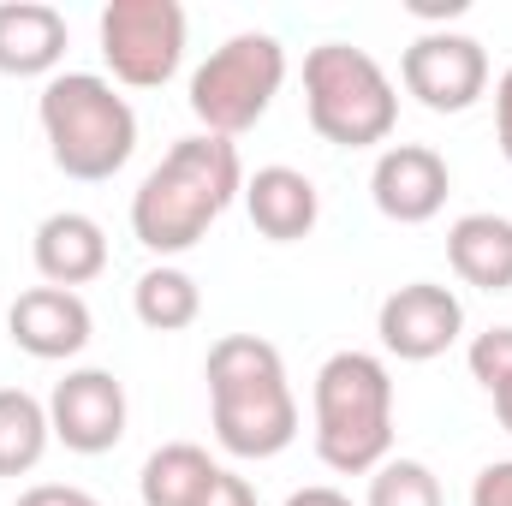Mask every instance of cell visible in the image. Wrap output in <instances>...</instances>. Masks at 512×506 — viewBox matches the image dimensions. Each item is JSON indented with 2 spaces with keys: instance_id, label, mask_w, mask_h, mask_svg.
Listing matches in <instances>:
<instances>
[{
  "instance_id": "1",
  "label": "cell",
  "mask_w": 512,
  "mask_h": 506,
  "mask_svg": "<svg viewBox=\"0 0 512 506\" xmlns=\"http://www.w3.org/2000/svg\"><path fill=\"white\" fill-rule=\"evenodd\" d=\"M245 197V161L239 143L191 131L179 137L131 191V233L149 256H185L209 239V227Z\"/></svg>"
},
{
  "instance_id": "2",
  "label": "cell",
  "mask_w": 512,
  "mask_h": 506,
  "mask_svg": "<svg viewBox=\"0 0 512 506\" xmlns=\"http://www.w3.org/2000/svg\"><path fill=\"white\" fill-rule=\"evenodd\" d=\"M209 423L221 453L233 459H280L298 441V399L286 381V358L262 334H221L209 346Z\"/></svg>"
},
{
  "instance_id": "3",
  "label": "cell",
  "mask_w": 512,
  "mask_h": 506,
  "mask_svg": "<svg viewBox=\"0 0 512 506\" xmlns=\"http://www.w3.org/2000/svg\"><path fill=\"white\" fill-rule=\"evenodd\" d=\"M310 411H316V459L340 477H370L376 465L393 459V370L376 352H334L316 387H310Z\"/></svg>"
},
{
  "instance_id": "4",
  "label": "cell",
  "mask_w": 512,
  "mask_h": 506,
  "mask_svg": "<svg viewBox=\"0 0 512 506\" xmlns=\"http://www.w3.org/2000/svg\"><path fill=\"white\" fill-rule=\"evenodd\" d=\"M36 120L66 179L102 185L137 155V108L102 72H54L36 96Z\"/></svg>"
},
{
  "instance_id": "5",
  "label": "cell",
  "mask_w": 512,
  "mask_h": 506,
  "mask_svg": "<svg viewBox=\"0 0 512 506\" xmlns=\"http://www.w3.org/2000/svg\"><path fill=\"white\" fill-rule=\"evenodd\" d=\"M304 114L334 149H376L399 126V90L370 48L316 42L304 54Z\"/></svg>"
},
{
  "instance_id": "6",
  "label": "cell",
  "mask_w": 512,
  "mask_h": 506,
  "mask_svg": "<svg viewBox=\"0 0 512 506\" xmlns=\"http://www.w3.org/2000/svg\"><path fill=\"white\" fill-rule=\"evenodd\" d=\"M280 84H286V48L268 30H239L191 72V114L209 137L233 143L274 108Z\"/></svg>"
},
{
  "instance_id": "7",
  "label": "cell",
  "mask_w": 512,
  "mask_h": 506,
  "mask_svg": "<svg viewBox=\"0 0 512 506\" xmlns=\"http://www.w3.org/2000/svg\"><path fill=\"white\" fill-rule=\"evenodd\" d=\"M96 36H102V60L114 72V84L161 90L185 60L191 18L179 0H108L96 18Z\"/></svg>"
},
{
  "instance_id": "8",
  "label": "cell",
  "mask_w": 512,
  "mask_h": 506,
  "mask_svg": "<svg viewBox=\"0 0 512 506\" xmlns=\"http://www.w3.org/2000/svg\"><path fill=\"white\" fill-rule=\"evenodd\" d=\"M399 84L429 114H465L489 96V48L465 30H423L399 54Z\"/></svg>"
},
{
  "instance_id": "9",
  "label": "cell",
  "mask_w": 512,
  "mask_h": 506,
  "mask_svg": "<svg viewBox=\"0 0 512 506\" xmlns=\"http://www.w3.org/2000/svg\"><path fill=\"white\" fill-rule=\"evenodd\" d=\"M376 334H382V352L399 364H435L441 352L459 346L465 334V304L453 286L441 280H411V286H393L376 310Z\"/></svg>"
},
{
  "instance_id": "10",
  "label": "cell",
  "mask_w": 512,
  "mask_h": 506,
  "mask_svg": "<svg viewBox=\"0 0 512 506\" xmlns=\"http://www.w3.org/2000/svg\"><path fill=\"white\" fill-rule=\"evenodd\" d=\"M126 381L114 370H66L48 393V429L66 453H114L126 441Z\"/></svg>"
},
{
  "instance_id": "11",
  "label": "cell",
  "mask_w": 512,
  "mask_h": 506,
  "mask_svg": "<svg viewBox=\"0 0 512 506\" xmlns=\"http://www.w3.org/2000/svg\"><path fill=\"white\" fill-rule=\"evenodd\" d=\"M447 191H453V167L429 143H387L370 167V203L399 227L435 221L447 209Z\"/></svg>"
},
{
  "instance_id": "12",
  "label": "cell",
  "mask_w": 512,
  "mask_h": 506,
  "mask_svg": "<svg viewBox=\"0 0 512 506\" xmlns=\"http://www.w3.org/2000/svg\"><path fill=\"white\" fill-rule=\"evenodd\" d=\"M6 334L24 358L36 364H72L90 340H96V316L84 304V292H66V286H30L12 298L6 310Z\"/></svg>"
},
{
  "instance_id": "13",
  "label": "cell",
  "mask_w": 512,
  "mask_h": 506,
  "mask_svg": "<svg viewBox=\"0 0 512 506\" xmlns=\"http://www.w3.org/2000/svg\"><path fill=\"white\" fill-rule=\"evenodd\" d=\"M245 215H251V227L268 245H298L322 221V191H316L310 173L274 161V167L245 173Z\"/></svg>"
},
{
  "instance_id": "14",
  "label": "cell",
  "mask_w": 512,
  "mask_h": 506,
  "mask_svg": "<svg viewBox=\"0 0 512 506\" xmlns=\"http://www.w3.org/2000/svg\"><path fill=\"white\" fill-rule=\"evenodd\" d=\"M30 262H36L42 286L78 292V286H90V280L108 268V233H102V221L84 215V209H54V215L36 227V239H30Z\"/></svg>"
},
{
  "instance_id": "15",
  "label": "cell",
  "mask_w": 512,
  "mask_h": 506,
  "mask_svg": "<svg viewBox=\"0 0 512 506\" xmlns=\"http://www.w3.org/2000/svg\"><path fill=\"white\" fill-rule=\"evenodd\" d=\"M66 12L48 0H0V78H54L66 60Z\"/></svg>"
},
{
  "instance_id": "16",
  "label": "cell",
  "mask_w": 512,
  "mask_h": 506,
  "mask_svg": "<svg viewBox=\"0 0 512 506\" xmlns=\"http://www.w3.org/2000/svg\"><path fill=\"white\" fill-rule=\"evenodd\" d=\"M447 262L477 292H512V221L507 215H459L447 227Z\"/></svg>"
},
{
  "instance_id": "17",
  "label": "cell",
  "mask_w": 512,
  "mask_h": 506,
  "mask_svg": "<svg viewBox=\"0 0 512 506\" xmlns=\"http://www.w3.org/2000/svg\"><path fill=\"white\" fill-rule=\"evenodd\" d=\"M215 477H221V465L197 441H167V447H155L143 459L137 495H143V506H197Z\"/></svg>"
},
{
  "instance_id": "18",
  "label": "cell",
  "mask_w": 512,
  "mask_h": 506,
  "mask_svg": "<svg viewBox=\"0 0 512 506\" xmlns=\"http://www.w3.org/2000/svg\"><path fill=\"white\" fill-rule=\"evenodd\" d=\"M131 310L149 334H185L197 316H203V286L179 268V262H155L137 274L131 286Z\"/></svg>"
},
{
  "instance_id": "19",
  "label": "cell",
  "mask_w": 512,
  "mask_h": 506,
  "mask_svg": "<svg viewBox=\"0 0 512 506\" xmlns=\"http://www.w3.org/2000/svg\"><path fill=\"white\" fill-rule=\"evenodd\" d=\"M48 399L24 387H0V477H30L48 453Z\"/></svg>"
},
{
  "instance_id": "20",
  "label": "cell",
  "mask_w": 512,
  "mask_h": 506,
  "mask_svg": "<svg viewBox=\"0 0 512 506\" xmlns=\"http://www.w3.org/2000/svg\"><path fill=\"white\" fill-rule=\"evenodd\" d=\"M364 506H447V495H441V477L423 459H387V465L370 471Z\"/></svg>"
},
{
  "instance_id": "21",
  "label": "cell",
  "mask_w": 512,
  "mask_h": 506,
  "mask_svg": "<svg viewBox=\"0 0 512 506\" xmlns=\"http://www.w3.org/2000/svg\"><path fill=\"white\" fill-rule=\"evenodd\" d=\"M471 376L483 381V393H495L501 381H512V328H483L465 352Z\"/></svg>"
},
{
  "instance_id": "22",
  "label": "cell",
  "mask_w": 512,
  "mask_h": 506,
  "mask_svg": "<svg viewBox=\"0 0 512 506\" xmlns=\"http://www.w3.org/2000/svg\"><path fill=\"white\" fill-rule=\"evenodd\" d=\"M471 506H512V459H495L477 471L471 483Z\"/></svg>"
},
{
  "instance_id": "23",
  "label": "cell",
  "mask_w": 512,
  "mask_h": 506,
  "mask_svg": "<svg viewBox=\"0 0 512 506\" xmlns=\"http://www.w3.org/2000/svg\"><path fill=\"white\" fill-rule=\"evenodd\" d=\"M12 506H96V495L78 483H30Z\"/></svg>"
},
{
  "instance_id": "24",
  "label": "cell",
  "mask_w": 512,
  "mask_h": 506,
  "mask_svg": "<svg viewBox=\"0 0 512 506\" xmlns=\"http://www.w3.org/2000/svg\"><path fill=\"white\" fill-rule=\"evenodd\" d=\"M197 506H256V489L239 477V471H227V465H221V477L209 483V495H203Z\"/></svg>"
},
{
  "instance_id": "25",
  "label": "cell",
  "mask_w": 512,
  "mask_h": 506,
  "mask_svg": "<svg viewBox=\"0 0 512 506\" xmlns=\"http://www.w3.org/2000/svg\"><path fill=\"white\" fill-rule=\"evenodd\" d=\"M495 143H501V155L512 161V66L495 78Z\"/></svg>"
},
{
  "instance_id": "26",
  "label": "cell",
  "mask_w": 512,
  "mask_h": 506,
  "mask_svg": "<svg viewBox=\"0 0 512 506\" xmlns=\"http://www.w3.org/2000/svg\"><path fill=\"white\" fill-rule=\"evenodd\" d=\"M286 506H352V495L334 489V483H310V489H292Z\"/></svg>"
},
{
  "instance_id": "27",
  "label": "cell",
  "mask_w": 512,
  "mask_h": 506,
  "mask_svg": "<svg viewBox=\"0 0 512 506\" xmlns=\"http://www.w3.org/2000/svg\"><path fill=\"white\" fill-rule=\"evenodd\" d=\"M489 399H495V417H501V429L512 435V381H501V387H495Z\"/></svg>"
},
{
  "instance_id": "28",
  "label": "cell",
  "mask_w": 512,
  "mask_h": 506,
  "mask_svg": "<svg viewBox=\"0 0 512 506\" xmlns=\"http://www.w3.org/2000/svg\"><path fill=\"white\" fill-rule=\"evenodd\" d=\"M96 506H102V501H96Z\"/></svg>"
}]
</instances>
